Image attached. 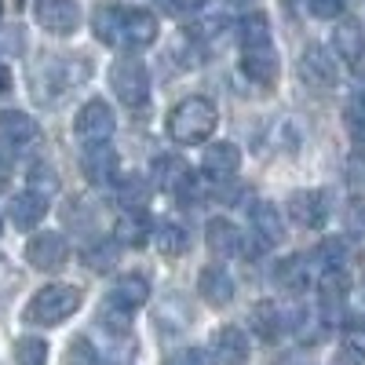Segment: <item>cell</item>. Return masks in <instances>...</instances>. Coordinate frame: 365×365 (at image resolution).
Instances as JSON below:
<instances>
[{
	"label": "cell",
	"mask_w": 365,
	"mask_h": 365,
	"mask_svg": "<svg viewBox=\"0 0 365 365\" xmlns=\"http://www.w3.org/2000/svg\"><path fill=\"white\" fill-rule=\"evenodd\" d=\"M91 29L96 37L110 48L120 51H139L158 41V19L146 8H120V4H103L91 15Z\"/></svg>",
	"instance_id": "6da1fadb"
},
{
	"label": "cell",
	"mask_w": 365,
	"mask_h": 365,
	"mask_svg": "<svg viewBox=\"0 0 365 365\" xmlns=\"http://www.w3.org/2000/svg\"><path fill=\"white\" fill-rule=\"evenodd\" d=\"M88 73H91V66L77 55L48 58V63H41V70L34 73V96H37L41 106H55V103H63L81 81H88Z\"/></svg>",
	"instance_id": "7a4b0ae2"
},
{
	"label": "cell",
	"mask_w": 365,
	"mask_h": 365,
	"mask_svg": "<svg viewBox=\"0 0 365 365\" xmlns=\"http://www.w3.org/2000/svg\"><path fill=\"white\" fill-rule=\"evenodd\" d=\"M220 125V113L205 96H190L182 99L172 113H168V135L179 143V146H197L205 143Z\"/></svg>",
	"instance_id": "3957f363"
},
{
	"label": "cell",
	"mask_w": 365,
	"mask_h": 365,
	"mask_svg": "<svg viewBox=\"0 0 365 365\" xmlns=\"http://www.w3.org/2000/svg\"><path fill=\"white\" fill-rule=\"evenodd\" d=\"M81 307V289L73 285H44L26 307L29 325H58Z\"/></svg>",
	"instance_id": "277c9868"
},
{
	"label": "cell",
	"mask_w": 365,
	"mask_h": 365,
	"mask_svg": "<svg viewBox=\"0 0 365 365\" xmlns=\"http://www.w3.org/2000/svg\"><path fill=\"white\" fill-rule=\"evenodd\" d=\"M110 88L125 106H143L150 99V73L139 58H117L110 66Z\"/></svg>",
	"instance_id": "5b68a950"
},
{
	"label": "cell",
	"mask_w": 365,
	"mask_h": 365,
	"mask_svg": "<svg viewBox=\"0 0 365 365\" xmlns=\"http://www.w3.org/2000/svg\"><path fill=\"white\" fill-rule=\"evenodd\" d=\"M113 128H117L113 110H110L103 99L84 103V106H81V113H77V120H73L77 139H81V143H88V146H103V143H110Z\"/></svg>",
	"instance_id": "8992f818"
},
{
	"label": "cell",
	"mask_w": 365,
	"mask_h": 365,
	"mask_svg": "<svg viewBox=\"0 0 365 365\" xmlns=\"http://www.w3.org/2000/svg\"><path fill=\"white\" fill-rule=\"evenodd\" d=\"M299 77H303V84L314 88V91H329V88H336V81H340L336 58H332L322 44H311L307 51L299 55Z\"/></svg>",
	"instance_id": "52a82bcc"
},
{
	"label": "cell",
	"mask_w": 365,
	"mask_h": 365,
	"mask_svg": "<svg viewBox=\"0 0 365 365\" xmlns=\"http://www.w3.org/2000/svg\"><path fill=\"white\" fill-rule=\"evenodd\" d=\"M241 70H245V77L259 88H270L274 81H278V51H274L270 41L263 44H245L241 48Z\"/></svg>",
	"instance_id": "ba28073f"
},
{
	"label": "cell",
	"mask_w": 365,
	"mask_h": 365,
	"mask_svg": "<svg viewBox=\"0 0 365 365\" xmlns=\"http://www.w3.org/2000/svg\"><path fill=\"white\" fill-rule=\"evenodd\" d=\"M249 223H252V241H256V252L263 249H274L278 241L285 237V220L282 212L274 208L270 201H256L252 212H249Z\"/></svg>",
	"instance_id": "9c48e42d"
},
{
	"label": "cell",
	"mask_w": 365,
	"mask_h": 365,
	"mask_svg": "<svg viewBox=\"0 0 365 365\" xmlns=\"http://www.w3.org/2000/svg\"><path fill=\"white\" fill-rule=\"evenodd\" d=\"M26 259L37 270H58L70 259V245H66L63 234H37V237H29V245H26Z\"/></svg>",
	"instance_id": "30bf717a"
},
{
	"label": "cell",
	"mask_w": 365,
	"mask_h": 365,
	"mask_svg": "<svg viewBox=\"0 0 365 365\" xmlns=\"http://www.w3.org/2000/svg\"><path fill=\"white\" fill-rule=\"evenodd\" d=\"M154 182L161 190H168V194H179V197H190L194 194V172H190V165L182 161V158H175V154H168V158H158L154 161Z\"/></svg>",
	"instance_id": "8fae6325"
},
{
	"label": "cell",
	"mask_w": 365,
	"mask_h": 365,
	"mask_svg": "<svg viewBox=\"0 0 365 365\" xmlns=\"http://www.w3.org/2000/svg\"><path fill=\"white\" fill-rule=\"evenodd\" d=\"M37 22L55 37H70L81 22V8L73 0H37Z\"/></svg>",
	"instance_id": "7c38bea8"
},
{
	"label": "cell",
	"mask_w": 365,
	"mask_h": 365,
	"mask_svg": "<svg viewBox=\"0 0 365 365\" xmlns=\"http://www.w3.org/2000/svg\"><path fill=\"white\" fill-rule=\"evenodd\" d=\"M146 299H150V282L143 278V274H120V278L113 282V289H110V296H106V307L132 314Z\"/></svg>",
	"instance_id": "4fadbf2b"
},
{
	"label": "cell",
	"mask_w": 365,
	"mask_h": 365,
	"mask_svg": "<svg viewBox=\"0 0 365 365\" xmlns=\"http://www.w3.org/2000/svg\"><path fill=\"white\" fill-rule=\"evenodd\" d=\"M249 347L252 344L245 336V329H237V325H223V329H216V336H212V358L220 365H245Z\"/></svg>",
	"instance_id": "5bb4252c"
},
{
	"label": "cell",
	"mask_w": 365,
	"mask_h": 365,
	"mask_svg": "<svg viewBox=\"0 0 365 365\" xmlns=\"http://www.w3.org/2000/svg\"><path fill=\"white\" fill-rule=\"evenodd\" d=\"M289 216L299 223V227H322L329 220V201L322 190H296L289 197Z\"/></svg>",
	"instance_id": "9a60e30c"
},
{
	"label": "cell",
	"mask_w": 365,
	"mask_h": 365,
	"mask_svg": "<svg viewBox=\"0 0 365 365\" xmlns=\"http://www.w3.org/2000/svg\"><path fill=\"white\" fill-rule=\"evenodd\" d=\"M0 143L8 150H26L29 143H37V120L22 110H4L0 113Z\"/></svg>",
	"instance_id": "2e32d148"
},
{
	"label": "cell",
	"mask_w": 365,
	"mask_h": 365,
	"mask_svg": "<svg viewBox=\"0 0 365 365\" xmlns=\"http://www.w3.org/2000/svg\"><path fill=\"white\" fill-rule=\"evenodd\" d=\"M81 168L88 175V182H96V187H110V182H117V172H120V161L117 154L103 143V146H91L88 154L81 158Z\"/></svg>",
	"instance_id": "e0dca14e"
},
{
	"label": "cell",
	"mask_w": 365,
	"mask_h": 365,
	"mask_svg": "<svg viewBox=\"0 0 365 365\" xmlns=\"http://www.w3.org/2000/svg\"><path fill=\"white\" fill-rule=\"evenodd\" d=\"M332 48H336V55L344 58V63L358 66L361 55H365V29L358 19H344L336 29H332Z\"/></svg>",
	"instance_id": "ac0fdd59"
},
{
	"label": "cell",
	"mask_w": 365,
	"mask_h": 365,
	"mask_svg": "<svg viewBox=\"0 0 365 365\" xmlns=\"http://www.w3.org/2000/svg\"><path fill=\"white\" fill-rule=\"evenodd\" d=\"M307 256H289L282 259L278 267H274V285H278L285 296H299V292H307L311 285V270H307Z\"/></svg>",
	"instance_id": "d6986e66"
},
{
	"label": "cell",
	"mask_w": 365,
	"mask_h": 365,
	"mask_svg": "<svg viewBox=\"0 0 365 365\" xmlns=\"http://www.w3.org/2000/svg\"><path fill=\"white\" fill-rule=\"evenodd\" d=\"M201 168H205V175L223 182V179H230L241 168V150L234 143H212L205 150V158H201Z\"/></svg>",
	"instance_id": "ffe728a7"
},
{
	"label": "cell",
	"mask_w": 365,
	"mask_h": 365,
	"mask_svg": "<svg viewBox=\"0 0 365 365\" xmlns=\"http://www.w3.org/2000/svg\"><path fill=\"white\" fill-rule=\"evenodd\" d=\"M197 292H201V299L212 303V307H223V303L234 299V278L227 274V267H216V263H212V267L201 270Z\"/></svg>",
	"instance_id": "44dd1931"
},
{
	"label": "cell",
	"mask_w": 365,
	"mask_h": 365,
	"mask_svg": "<svg viewBox=\"0 0 365 365\" xmlns=\"http://www.w3.org/2000/svg\"><path fill=\"white\" fill-rule=\"evenodd\" d=\"M205 237H208V249L216 256H241L245 252V234H241L237 223H230V220H212Z\"/></svg>",
	"instance_id": "7402d4cb"
},
{
	"label": "cell",
	"mask_w": 365,
	"mask_h": 365,
	"mask_svg": "<svg viewBox=\"0 0 365 365\" xmlns=\"http://www.w3.org/2000/svg\"><path fill=\"white\" fill-rule=\"evenodd\" d=\"M8 212H11V223H15L19 230H34V227L44 220V212H48V197H41V194H34V190H22L19 197H11Z\"/></svg>",
	"instance_id": "603a6c76"
},
{
	"label": "cell",
	"mask_w": 365,
	"mask_h": 365,
	"mask_svg": "<svg viewBox=\"0 0 365 365\" xmlns=\"http://www.w3.org/2000/svg\"><path fill=\"white\" fill-rule=\"evenodd\" d=\"M113 241H117V245H132V249L146 245V241H150V216H146V208L143 212H125V216L117 220V227H113Z\"/></svg>",
	"instance_id": "cb8c5ba5"
},
{
	"label": "cell",
	"mask_w": 365,
	"mask_h": 365,
	"mask_svg": "<svg viewBox=\"0 0 365 365\" xmlns=\"http://www.w3.org/2000/svg\"><path fill=\"white\" fill-rule=\"evenodd\" d=\"M117 256H120L117 241H91V245L81 252V263L88 270H96V274H110V267H117Z\"/></svg>",
	"instance_id": "d4e9b609"
},
{
	"label": "cell",
	"mask_w": 365,
	"mask_h": 365,
	"mask_svg": "<svg viewBox=\"0 0 365 365\" xmlns=\"http://www.w3.org/2000/svg\"><path fill=\"white\" fill-rule=\"evenodd\" d=\"M117 194H120V205L128 212H143L146 201H150V182L143 175H128L125 182H117Z\"/></svg>",
	"instance_id": "484cf974"
},
{
	"label": "cell",
	"mask_w": 365,
	"mask_h": 365,
	"mask_svg": "<svg viewBox=\"0 0 365 365\" xmlns=\"http://www.w3.org/2000/svg\"><path fill=\"white\" fill-rule=\"evenodd\" d=\"M252 322H256L263 340H274L285 329V311L278 307V303H259V307L252 311Z\"/></svg>",
	"instance_id": "4316f807"
},
{
	"label": "cell",
	"mask_w": 365,
	"mask_h": 365,
	"mask_svg": "<svg viewBox=\"0 0 365 365\" xmlns=\"http://www.w3.org/2000/svg\"><path fill=\"white\" fill-rule=\"evenodd\" d=\"M344 125H347L351 139L365 146V88L354 91V96L347 99V106H344Z\"/></svg>",
	"instance_id": "83f0119b"
},
{
	"label": "cell",
	"mask_w": 365,
	"mask_h": 365,
	"mask_svg": "<svg viewBox=\"0 0 365 365\" xmlns=\"http://www.w3.org/2000/svg\"><path fill=\"white\" fill-rule=\"evenodd\" d=\"M158 249L165 256H182L190 249V234L182 230L179 223H165V227H158Z\"/></svg>",
	"instance_id": "f1b7e54d"
},
{
	"label": "cell",
	"mask_w": 365,
	"mask_h": 365,
	"mask_svg": "<svg viewBox=\"0 0 365 365\" xmlns=\"http://www.w3.org/2000/svg\"><path fill=\"white\" fill-rule=\"evenodd\" d=\"M15 361L19 365H48V344L37 336H22L15 344Z\"/></svg>",
	"instance_id": "f546056e"
},
{
	"label": "cell",
	"mask_w": 365,
	"mask_h": 365,
	"mask_svg": "<svg viewBox=\"0 0 365 365\" xmlns=\"http://www.w3.org/2000/svg\"><path fill=\"white\" fill-rule=\"evenodd\" d=\"M318 259H322V270H344V263H347V241L344 237H325L322 249H318Z\"/></svg>",
	"instance_id": "4dcf8cb0"
},
{
	"label": "cell",
	"mask_w": 365,
	"mask_h": 365,
	"mask_svg": "<svg viewBox=\"0 0 365 365\" xmlns=\"http://www.w3.org/2000/svg\"><path fill=\"white\" fill-rule=\"evenodd\" d=\"M318 292H322L325 303H340V299L347 296V274H344V270H322Z\"/></svg>",
	"instance_id": "1f68e13d"
},
{
	"label": "cell",
	"mask_w": 365,
	"mask_h": 365,
	"mask_svg": "<svg viewBox=\"0 0 365 365\" xmlns=\"http://www.w3.org/2000/svg\"><path fill=\"white\" fill-rule=\"evenodd\" d=\"M29 182H34V194H41V197H44L48 190H51V194L58 190V175H55V172H48L44 165L29 172Z\"/></svg>",
	"instance_id": "d6a6232c"
},
{
	"label": "cell",
	"mask_w": 365,
	"mask_h": 365,
	"mask_svg": "<svg viewBox=\"0 0 365 365\" xmlns=\"http://www.w3.org/2000/svg\"><path fill=\"white\" fill-rule=\"evenodd\" d=\"M307 11L314 19H336L344 15V0H307Z\"/></svg>",
	"instance_id": "836d02e7"
},
{
	"label": "cell",
	"mask_w": 365,
	"mask_h": 365,
	"mask_svg": "<svg viewBox=\"0 0 365 365\" xmlns=\"http://www.w3.org/2000/svg\"><path fill=\"white\" fill-rule=\"evenodd\" d=\"M168 365H208V361H205V354L197 347H182V351H175L168 358Z\"/></svg>",
	"instance_id": "e575fe53"
},
{
	"label": "cell",
	"mask_w": 365,
	"mask_h": 365,
	"mask_svg": "<svg viewBox=\"0 0 365 365\" xmlns=\"http://www.w3.org/2000/svg\"><path fill=\"white\" fill-rule=\"evenodd\" d=\"M158 4H161L165 11H172V15H187V11H197L205 0H158Z\"/></svg>",
	"instance_id": "d590c367"
},
{
	"label": "cell",
	"mask_w": 365,
	"mask_h": 365,
	"mask_svg": "<svg viewBox=\"0 0 365 365\" xmlns=\"http://www.w3.org/2000/svg\"><path fill=\"white\" fill-rule=\"evenodd\" d=\"M4 91H11V70L0 63V96H4Z\"/></svg>",
	"instance_id": "8d00e7d4"
},
{
	"label": "cell",
	"mask_w": 365,
	"mask_h": 365,
	"mask_svg": "<svg viewBox=\"0 0 365 365\" xmlns=\"http://www.w3.org/2000/svg\"><path fill=\"white\" fill-rule=\"evenodd\" d=\"M4 182H8V158L0 154V187H4Z\"/></svg>",
	"instance_id": "74e56055"
},
{
	"label": "cell",
	"mask_w": 365,
	"mask_h": 365,
	"mask_svg": "<svg viewBox=\"0 0 365 365\" xmlns=\"http://www.w3.org/2000/svg\"><path fill=\"white\" fill-rule=\"evenodd\" d=\"M0 234H4V216H0Z\"/></svg>",
	"instance_id": "f35d334b"
}]
</instances>
